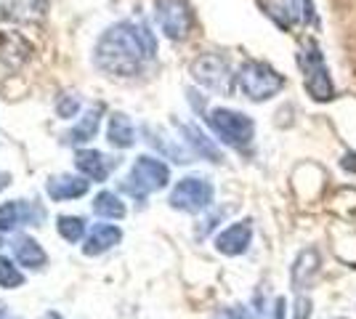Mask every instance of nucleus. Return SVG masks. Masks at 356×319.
Masks as SVG:
<instances>
[{
    "instance_id": "1",
    "label": "nucleus",
    "mask_w": 356,
    "mask_h": 319,
    "mask_svg": "<svg viewBox=\"0 0 356 319\" xmlns=\"http://www.w3.org/2000/svg\"><path fill=\"white\" fill-rule=\"evenodd\" d=\"M157 54V43L149 27L120 22L104 30L93 48V64L109 77H134L144 69V61Z\"/></svg>"
},
{
    "instance_id": "2",
    "label": "nucleus",
    "mask_w": 356,
    "mask_h": 319,
    "mask_svg": "<svg viewBox=\"0 0 356 319\" xmlns=\"http://www.w3.org/2000/svg\"><path fill=\"white\" fill-rule=\"evenodd\" d=\"M298 67L303 72V85H306V93L312 96L316 104H327L335 99V83H332V75L327 69L325 54L319 43L314 38H303L300 40V48H298Z\"/></svg>"
},
{
    "instance_id": "3",
    "label": "nucleus",
    "mask_w": 356,
    "mask_h": 319,
    "mask_svg": "<svg viewBox=\"0 0 356 319\" xmlns=\"http://www.w3.org/2000/svg\"><path fill=\"white\" fill-rule=\"evenodd\" d=\"M237 85L239 91L245 93L250 101H268L274 99L277 93L284 88V77L271 67L266 61H258V59H248L242 61L237 72Z\"/></svg>"
},
{
    "instance_id": "4",
    "label": "nucleus",
    "mask_w": 356,
    "mask_h": 319,
    "mask_svg": "<svg viewBox=\"0 0 356 319\" xmlns=\"http://www.w3.org/2000/svg\"><path fill=\"white\" fill-rule=\"evenodd\" d=\"M208 125L226 147H234V149L250 147L252 138H255V122L248 115L237 112V109H226V106L210 109Z\"/></svg>"
},
{
    "instance_id": "5",
    "label": "nucleus",
    "mask_w": 356,
    "mask_h": 319,
    "mask_svg": "<svg viewBox=\"0 0 356 319\" xmlns=\"http://www.w3.org/2000/svg\"><path fill=\"white\" fill-rule=\"evenodd\" d=\"M170 183V170L163 160L157 157H149V154H141L136 157L134 167L128 173V179L122 181V189L136 199H144L152 192H160Z\"/></svg>"
},
{
    "instance_id": "6",
    "label": "nucleus",
    "mask_w": 356,
    "mask_h": 319,
    "mask_svg": "<svg viewBox=\"0 0 356 319\" xmlns=\"http://www.w3.org/2000/svg\"><path fill=\"white\" fill-rule=\"evenodd\" d=\"M154 19L168 40H186L194 27L189 0H154Z\"/></svg>"
},
{
    "instance_id": "7",
    "label": "nucleus",
    "mask_w": 356,
    "mask_h": 319,
    "mask_svg": "<svg viewBox=\"0 0 356 319\" xmlns=\"http://www.w3.org/2000/svg\"><path fill=\"white\" fill-rule=\"evenodd\" d=\"M213 197H216V189L208 179H200V176H186L173 186L170 192V208L184 213H202L213 205Z\"/></svg>"
},
{
    "instance_id": "8",
    "label": "nucleus",
    "mask_w": 356,
    "mask_h": 319,
    "mask_svg": "<svg viewBox=\"0 0 356 319\" xmlns=\"http://www.w3.org/2000/svg\"><path fill=\"white\" fill-rule=\"evenodd\" d=\"M194 83L208 88L213 93H229L232 91V67L221 54H200L189 67Z\"/></svg>"
},
{
    "instance_id": "9",
    "label": "nucleus",
    "mask_w": 356,
    "mask_h": 319,
    "mask_svg": "<svg viewBox=\"0 0 356 319\" xmlns=\"http://www.w3.org/2000/svg\"><path fill=\"white\" fill-rule=\"evenodd\" d=\"M51 0H3L0 16L14 24H40L48 16Z\"/></svg>"
},
{
    "instance_id": "10",
    "label": "nucleus",
    "mask_w": 356,
    "mask_h": 319,
    "mask_svg": "<svg viewBox=\"0 0 356 319\" xmlns=\"http://www.w3.org/2000/svg\"><path fill=\"white\" fill-rule=\"evenodd\" d=\"M250 240H252V221L245 218V221H237V224H232V227H226L223 231H218V237H216V250H218L221 256L234 259V256L248 253Z\"/></svg>"
},
{
    "instance_id": "11",
    "label": "nucleus",
    "mask_w": 356,
    "mask_h": 319,
    "mask_svg": "<svg viewBox=\"0 0 356 319\" xmlns=\"http://www.w3.org/2000/svg\"><path fill=\"white\" fill-rule=\"evenodd\" d=\"M319 269H322L319 250L316 247H303L296 256V261H293V266H290V285H293V290L300 293V290L309 288L312 279L319 274Z\"/></svg>"
},
{
    "instance_id": "12",
    "label": "nucleus",
    "mask_w": 356,
    "mask_h": 319,
    "mask_svg": "<svg viewBox=\"0 0 356 319\" xmlns=\"http://www.w3.org/2000/svg\"><path fill=\"white\" fill-rule=\"evenodd\" d=\"M258 6L282 32L296 30L298 22L303 19V8L298 0H258Z\"/></svg>"
},
{
    "instance_id": "13",
    "label": "nucleus",
    "mask_w": 356,
    "mask_h": 319,
    "mask_svg": "<svg viewBox=\"0 0 356 319\" xmlns=\"http://www.w3.org/2000/svg\"><path fill=\"white\" fill-rule=\"evenodd\" d=\"M74 165L90 181H106L109 173L118 167V160L106 157L104 152H96V149H80L74 154Z\"/></svg>"
},
{
    "instance_id": "14",
    "label": "nucleus",
    "mask_w": 356,
    "mask_h": 319,
    "mask_svg": "<svg viewBox=\"0 0 356 319\" xmlns=\"http://www.w3.org/2000/svg\"><path fill=\"white\" fill-rule=\"evenodd\" d=\"M32 56V46L19 32H0V64L16 69Z\"/></svg>"
},
{
    "instance_id": "15",
    "label": "nucleus",
    "mask_w": 356,
    "mask_h": 319,
    "mask_svg": "<svg viewBox=\"0 0 356 319\" xmlns=\"http://www.w3.org/2000/svg\"><path fill=\"white\" fill-rule=\"evenodd\" d=\"M38 218H40V211H35V205L24 202V199L0 205V231H14L24 224H35Z\"/></svg>"
},
{
    "instance_id": "16",
    "label": "nucleus",
    "mask_w": 356,
    "mask_h": 319,
    "mask_svg": "<svg viewBox=\"0 0 356 319\" xmlns=\"http://www.w3.org/2000/svg\"><path fill=\"white\" fill-rule=\"evenodd\" d=\"M90 179H80V176H54L45 183V195L51 199H77L88 192Z\"/></svg>"
},
{
    "instance_id": "17",
    "label": "nucleus",
    "mask_w": 356,
    "mask_h": 319,
    "mask_svg": "<svg viewBox=\"0 0 356 319\" xmlns=\"http://www.w3.org/2000/svg\"><path fill=\"white\" fill-rule=\"evenodd\" d=\"M120 240H122L120 227H112V224H96V227L90 229L86 245H83V253H86V256H102V253H106L109 247H115Z\"/></svg>"
},
{
    "instance_id": "18",
    "label": "nucleus",
    "mask_w": 356,
    "mask_h": 319,
    "mask_svg": "<svg viewBox=\"0 0 356 319\" xmlns=\"http://www.w3.org/2000/svg\"><path fill=\"white\" fill-rule=\"evenodd\" d=\"M14 256L22 266L35 269V272L43 269L45 263H48V256H45V250L40 247V243L32 240V237H27V234H22V237H16L14 240Z\"/></svg>"
},
{
    "instance_id": "19",
    "label": "nucleus",
    "mask_w": 356,
    "mask_h": 319,
    "mask_svg": "<svg viewBox=\"0 0 356 319\" xmlns=\"http://www.w3.org/2000/svg\"><path fill=\"white\" fill-rule=\"evenodd\" d=\"M102 115H104V104H96L93 109H88V112L83 115V120L77 122L72 131L67 133V141H70V144H88L90 138L99 133Z\"/></svg>"
},
{
    "instance_id": "20",
    "label": "nucleus",
    "mask_w": 356,
    "mask_h": 319,
    "mask_svg": "<svg viewBox=\"0 0 356 319\" xmlns=\"http://www.w3.org/2000/svg\"><path fill=\"white\" fill-rule=\"evenodd\" d=\"M106 136H109V144L118 147V149H128L136 144V131H134V122L128 115L122 112H115L109 117V128H106Z\"/></svg>"
},
{
    "instance_id": "21",
    "label": "nucleus",
    "mask_w": 356,
    "mask_h": 319,
    "mask_svg": "<svg viewBox=\"0 0 356 319\" xmlns=\"http://www.w3.org/2000/svg\"><path fill=\"white\" fill-rule=\"evenodd\" d=\"M181 133H184V141L192 147L194 154L208 157L210 163H221V149H218L197 125H181Z\"/></svg>"
},
{
    "instance_id": "22",
    "label": "nucleus",
    "mask_w": 356,
    "mask_h": 319,
    "mask_svg": "<svg viewBox=\"0 0 356 319\" xmlns=\"http://www.w3.org/2000/svg\"><path fill=\"white\" fill-rule=\"evenodd\" d=\"M93 213L102 215V218H115V221H120V218H125V205H122V199L115 192L104 189V192H99L93 197Z\"/></svg>"
},
{
    "instance_id": "23",
    "label": "nucleus",
    "mask_w": 356,
    "mask_h": 319,
    "mask_svg": "<svg viewBox=\"0 0 356 319\" xmlns=\"http://www.w3.org/2000/svg\"><path fill=\"white\" fill-rule=\"evenodd\" d=\"M56 229H59L61 240H67V243H80L83 234H86V221H83L80 215H59Z\"/></svg>"
},
{
    "instance_id": "24",
    "label": "nucleus",
    "mask_w": 356,
    "mask_h": 319,
    "mask_svg": "<svg viewBox=\"0 0 356 319\" xmlns=\"http://www.w3.org/2000/svg\"><path fill=\"white\" fill-rule=\"evenodd\" d=\"M22 285H24V274L16 269L11 259L0 256V288L16 290V288H22Z\"/></svg>"
},
{
    "instance_id": "25",
    "label": "nucleus",
    "mask_w": 356,
    "mask_h": 319,
    "mask_svg": "<svg viewBox=\"0 0 356 319\" xmlns=\"http://www.w3.org/2000/svg\"><path fill=\"white\" fill-rule=\"evenodd\" d=\"M77 112H80V99L74 93H61L59 99H56V115H59L61 120H70Z\"/></svg>"
},
{
    "instance_id": "26",
    "label": "nucleus",
    "mask_w": 356,
    "mask_h": 319,
    "mask_svg": "<svg viewBox=\"0 0 356 319\" xmlns=\"http://www.w3.org/2000/svg\"><path fill=\"white\" fill-rule=\"evenodd\" d=\"M314 314V301L306 295H298L293 304V319H312Z\"/></svg>"
},
{
    "instance_id": "27",
    "label": "nucleus",
    "mask_w": 356,
    "mask_h": 319,
    "mask_svg": "<svg viewBox=\"0 0 356 319\" xmlns=\"http://www.w3.org/2000/svg\"><path fill=\"white\" fill-rule=\"evenodd\" d=\"M213 319H252V314L248 306H229V309L218 311Z\"/></svg>"
},
{
    "instance_id": "28",
    "label": "nucleus",
    "mask_w": 356,
    "mask_h": 319,
    "mask_svg": "<svg viewBox=\"0 0 356 319\" xmlns=\"http://www.w3.org/2000/svg\"><path fill=\"white\" fill-rule=\"evenodd\" d=\"M300 8H303V22H316V14H314V3L312 0H300Z\"/></svg>"
},
{
    "instance_id": "29",
    "label": "nucleus",
    "mask_w": 356,
    "mask_h": 319,
    "mask_svg": "<svg viewBox=\"0 0 356 319\" xmlns=\"http://www.w3.org/2000/svg\"><path fill=\"white\" fill-rule=\"evenodd\" d=\"M284 314H287V301L280 295V298L274 301V319H284Z\"/></svg>"
},
{
    "instance_id": "30",
    "label": "nucleus",
    "mask_w": 356,
    "mask_h": 319,
    "mask_svg": "<svg viewBox=\"0 0 356 319\" xmlns=\"http://www.w3.org/2000/svg\"><path fill=\"white\" fill-rule=\"evenodd\" d=\"M341 165L346 167V170H348V173H356V152H348V154H343Z\"/></svg>"
},
{
    "instance_id": "31",
    "label": "nucleus",
    "mask_w": 356,
    "mask_h": 319,
    "mask_svg": "<svg viewBox=\"0 0 356 319\" xmlns=\"http://www.w3.org/2000/svg\"><path fill=\"white\" fill-rule=\"evenodd\" d=\"M8 183H11V176H8V173H0V192H3Z\"/></svg>"
},
{
    "instance_id": "32",
    "label": "nucleus",
    "mask_w": 356,
    "mask_h": 319,
    "mask_svg": "<svg viewBox=\"0 0 356 319\" xmlns=\"http://www.w3.org/2000/svg\"><path fill=\"white\" fill-rule=\"evenodd\" d=\"M43 319H64V317H61L59 311H48V314H45Z\"/></svg>"
},
{
    "instance_id": "33",
    "label": "nucleus",
    "mask_w": 356,
    "mask_h": 319,
    "mask_svg": "<svg viewBox=\"0 0 356 319\" xmlns=\"http://www.w3.org/2000/svg\"><path fill=\"white\" fill-rule=\"evenodd\" d=\"M338 319H346V317H338Z\"/></svg>"
}]
</instances>
